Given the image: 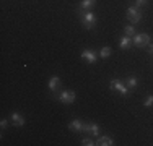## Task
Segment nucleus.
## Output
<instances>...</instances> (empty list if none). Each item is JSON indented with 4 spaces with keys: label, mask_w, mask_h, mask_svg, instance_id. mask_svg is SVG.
<instances>
[{
    "label": "nucleus",
    "mask_w": 153,
    "mask_h": 146,
    "mask_svg": "<svg viewBox=\"0 0 153 146\" xmlns=\"http://www.w3.org/2000/svg\"><path fill=\"white\" fill-rule=\"evenodd\" d=\"M127 20L130 21V24H137L138 21L142 20V12H140V8H138V7H129V8H127Z\"/></svg>",
    "instance_id": "f03ea898"
},
{
    "label": "nucleus",
    "mask_w": 153,
    "mask_h": 146,
    "mask_svg": "<svg viewBox=\"0 0 153 146\" xmlns=\"http://www.w3.org/2000/svg\"><path fill=\"white\" fill-rule=\"evenodd\" d=\"M109 88H111L112 91H117L119 94H122V96H127V94L130 93V91H129V88H127V86H124L121 80H112V81L109 83Z\"/></svg>",
    "instance_id": "7ed1b4c3"
},
{
    "label": "nucleus",
    "mask_w": 153,
    "mask_h": 146,
    "mask_svg": "<svg viewBox=\"0 0 153 146\" xmlns=\"http://www.w3.org/2000/svg\"><path fill=\"white\" fill-rule=\"evenodd\" d=\"M127 88H129V89H135L137 88V76H129V78H127Z\"/></svg>",
    "instance_id": "4468645a"
},
{
    "label": "nucleus",
    "mask_w": 153,
    "mask_h": 146,
    "mask_svg": "<svg viewBox=\"0 0 153 146\" xmlns=\"http://www.w3.org/2000/svg\"><path fill=\"white\" fill-rule=\"evenodd\" d=\"M82 58H83V60H86L88 63H94L96 58H98V55H96V52L86 49V50H83V52H82Z\"/></svg>",
    "instance_id": "0eeeda50"
},
{
    "label": "nucleus",
    "mask_w": 153,
    "mask_h": 146,
    "mask_svg": "<svg viewBox=\"0 0 153 146\" xmlns=\"http://www.w3.org/2000/svg\"><path fill=\"white\" fill-rule=\"evenodd\" d=\"M111 47H103V49H101V52H100V57L101 58H108L109 55H111Z\"/></svg>",
    "instance_id": "dca6fc26"
},
{
    "label": "nucleus",
    "mask_w": 153,
    "mask_h": 146,
    "mask_svg": "<svg viewBox=\"0 0 153 146\" xmlns=\"http://www.w3.org/2000/svg\"><path fill=\"white\" fill-rule=\"evenodd\" d=\"M59 86H60L59 76H52V78L49 80V89L51 91H57V89H59Z\"/></svg>",
    "instance_id": "9d476101"
},
{
    "label": "nucleus",
    "mask_w": 153,
    "mask_h": 146,
    "mask_svg": "<svg viewBox=\"0 0 153 146\" xmlns=\"http://www.w3.org/2000/svg\"><path fill=\"white\" fill-rule=\"evenodd\" d=\"M143 105H145V107H152V105H153V96H148Z\"/></svg>",
    "instance_id": "a211bd4d"
},
{
    "label": "nucleus",
    "mask_w": 153,
    "mask_h": 146,
    "mask_svg": "<svg viewBox=\"0 0 153 146\" xmlns=\"http://www.w3.org/2000/svg\"><path fill=\"white\" fill-rule=\"evenodd\" d=\"M145 3H147V0H135V7H138V8L142 5H145Z\"/></svg>",
    "instance_id": "6ab92c4d"
},
{
    "label": "nucleus",
    "mask_w": 153,
    "mask_h": 146,
    "mask_svg": "<svg viewBox=\"0 0 153 146\" xmlns=\"http://www.w3.org/2000/svg\"><path fill=\"white\" fill-rule=\"evenodd\" d=\"M124 34H126V36H130V38H134V36H135V28H134L132 24L126 26V28H124Z\"/></svg>",
    "instance_id": "2eb2a0df"
},
{
    "label": "nucleus",
    "mask_w": 153,
    "mask_h": 146,
    "mask_svg": "<svg viewBox=\"0 0 153 146\" xmlns=\"http://www.w3.org/2000/svg\"><path fill=\"white\" fill-rule=\"evenodd\" d=\"M96 3V0H82L80 2V10H90Z\"/></svg>",
    "instance_id": "f8f14e48"
},
{
    "label": "nucleus",
    "mask_w": 153,
    "mask_h": 146,
    "mask_svg": "<svg viewBox=\"0 0 153 146\" xmlns=\"http://www.w3.org/2000/svg\"><path fill=\"white\" fill-rule=\"evenodd\" d=\"M88 125L90 123H83V122H80V120H72V122L68 123V128L72 131H75V133H78V131H86V133H88Z\"/></svg>",
    "instance_id": "39448f33"
},
{
    "label": "nucleus",
    "mask_w": 153,
    "mask_h": 146,
    "mask_svg": "<svg viewBox=\"0 0 153 146\" xmlns=\"http://www.w3.org/2000/svg\"><path fill=\"white\" fill-rule=\"evenodd\" d=\"M82 145H83V146H93V145H96V143H94L93 140H90V138H83Z\"/></svg>",
    "instance_id": "f3484780"
},
{
    "label": "nucleus",
    "mask_w": 153,
    "mask_h": 146,
    "mask_svg": "<svg viewBox=\"0 0 153 146\" xmlns=\"http://www.w3.org/2000/svg\"><path fill=\"white\" fill-rule=\"evenodd\" d=\"M132 42L135 44L137 47H147L150 44V36L147 32H142V34H135L132 39Z\"/></svg>",
    "instance_id": "20e7f679"
},
{
    "label": "nucleus",
    "mask_w": 153,
    "mask_h": 146,
    "mask_svg": "<svg viewBox=\"0 0 153 146\" xmlns=\"http://www.w3.org/2000/svg\"><path fill=\"white\" fill-rule=\"evenodd\" d=\"M96 145L98 146H111V145H114V141H112L109 136H100L98 141H96Z\"/></svg>",
    "instance_id": "9b49d317"
},
{
    "label": "nucleus",
    "mask_w": 153,
    "mask_h": 146,
    "mask_svg": "<svg viewBox=\"0 0 153 146\" xmlns=\"http://www.w3.org/2000/svg\"><path fill=\"white\" fill-rule=\"evenodd\" d=\"M75 93L74 91H62L60 93V96H59V99L62 104H72V102L75 101Z\"/></svg>",
    "instance_id": "423d86ee"
},
{
    "label": "nucleus",
    "mask_w": 153,
    "mask_h": 146,
    "mask_svg": "<svg viewBox=\"0 0 153 146\" xmlns=\"http://www.w3.org/2000/svg\"><path fill=\"white\" fill-rule=\"evenodd\" d=\"M0 127H2V130H5L7 127H8V122H7V120H2V122H0Z\"/></svg>",
    "instance_id": "aec40b11"
},
{
    "label": "nucleus",
    "mask_w": 153,
    "mask_h": 146,
    "mask_svg": "<svg viewBox=\"0 0 153 146\" xmlns=\"http://www.w3.org/2000/svg\"><path fill=\"white\" fill-rule=\"evenodd\" d=\"M78 13H80V21H82L83 26L86 29H93L94 24H96V16H94V13L90 12V10H78Z\"/></svg>",
    "instance_id": "f257e3e1"
},
{
    "label": "nucleus",
    "mask_w": 153,
    "mask_h": 146,
    "mask_svg": "<svg viewBox=\"0 0 153 146\" xmlns=\"http://www.w3.org/2000/svg\"><path fill=\"white\" fill-rule=\"evenodd\" d=\"M10 119H12V122L15 127H23L25 125V117L21 114H18V112H13V114L10 115Z\"/></svg>",
    "instance_id": "1a4fd4ad"
},
{
    "label": "nucleus",
    "mask_w": 153,
    "mask_h": 146,
    "mask_svg": "<svg viewBox=\"0 0 153 146\" xmlns=\"http://www.w3.org/2000/svg\"><path fill=\"white\" fill-rule=\"evenodd\" d=\"M88 133L94 135V136L100 135V127H98V123H90V125H88Z\"/></svg>",
    "instance_id": "ddd939ff"
},
{
    "label": "nucleus",
    "mask_w": 153,
    "mask_h": 146,
    "mask_svg": "<svg viewBox=\"0 0 153 146\" xmlns=\"http://www.w3.org/2000/svg\"><path fill=\"white\" fill-rule=\"evenodd\" d=\"M132 44H134V42H132V38H130V36H126V34H124L122 38L119 39V46H121L122 50H129Z\"/></svg>",
    "instance_id": "6e6552de"
},
{
    "label": "nucleus",
    "mask_w": 153,
    "mask_h": 146,
    "mask_svg": "<svg viewBox=\"0 0 153 146\" xmlns=\"http://www.w3.org/2000/svg\"><path fill=\"white\" fill-rule=\"evenodd\" d=\"M148 52L153 55V44H148Z\"/></svg>",
    "instance_id": "412c9836"
}]
</instances>
